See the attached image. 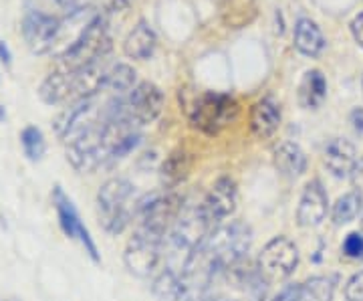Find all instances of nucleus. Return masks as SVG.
I'll list each match as a JSON object with an SVG mask.
<instances>
[{
	"label": "nucleus",
	"instance_id": "obj_1",
	"mask_svg": "<svg viewBox=\"0 0 363 301\" xmlns=\"http://www.w3.org/2000/svg\"><path fill=\"white\" fill-rule=\"evenodd\" d=\"M111 35H109V23L107 14L93 13L85 26L79 31L75 40L67 47L65 51L57 55V69L63 71H75L79 67H85L99 61V59H109L111 55Z\"/></svg>",
	"mask_w": 363,
	"mask_h": 301
},
{
	"label": "nucleus",
	"instance_id": "obj_2",
	"mask_svg": "<svg viewBox=\"0 0 363 301\" xmlns=\"http://www.w3.org/2000/svg\"><path fill=\"white\" fill-rule=\"evenodd\" d=\"M135 186L125 178H109L97 190V217L109 235H121L135 219Z\"/></svg>",
	"mask_w": 363,
	"mask_h": 301
},
{
	"label": "nucleus",
	"instance_id": "obj_3",
	"mask_svg": "<svg viewBox=\"0 0 363 301\" xmlns=\"http://www.w3.org/2000/svg\"><path fill=\"white\" fill-rule=\"evenodd\" d=\"M184 109L194 130L206 136H218L238 118L240 105L230 93L202 92L194 95Z\"/></svg>",
	"mask_w": 363,
	"mask_h": 301
},
{
	"label": "nucleus",
	"instance_id": "obj_4",
	"mask_svg": "<svg viewBox=\"0 0 363 301\" xmlns=\"http://www.w3.org/2000/svg\"><path fill=\"white\" fill-rule=\"evenodd\" d=\"M184 200L186 198L180 197L178 192H166V190L138 198L135 219H133L138 223L135 231L166 241L180 214Z\"/></svg>",
	"mask_w": 363,
	"mask_h": 301
},
{
	"label": "nucleus",
	"instance_id": "obj_5",
	"mask_svg": "<svg viewBox=\"0 0 363 301\" xmlns=\"http://www.w3.org/2000/svg\"><path fill=\"white\" fill-rule=\"evenodd\" d=\"M65 28V16L59 13H49V9L43 6H26L21 33L28 51L33 55H49L57 51L61 35Z\"/></svg>",
	"mask_w": 363,
	"mask_h": 301
},
{
	"label": "nucleus",
	"instance_id": "obj_6",
	"mask_svg": "<svg viewBox=\"0 0 363 301\" xmlns=\"http://www.w3.org/2000/svg\"><path fill=\"white\" fill-rule=\"evenodd\" d=\"M298 265L297 245L289 236L271 239L257 259V269L267 283H281L295 273Z\"/></svg>",
	"mask_w": 363,
	"mask_h": 301
},
{
	"label": "nucleus",
	"instance_id": "obj_7",
	"mask_svg": "<svg viewBox=\"0 0 363 301\" xmlns=\"http://www.w3.org/2000/svg\"><path fill=\"white\" fill-rule=\"evenodd\" d=\"M164 253H166V241L145 235L142 231H133V235L125 245L123 263L128 271L135 277H152L164 259Z\"/></svg>",
	"mask_w": 363,
	"mask_h": 301
},
{
	"label": "nucleus",
	"instance_id": "obj_8",
	"mask_svg": "<svg viewBox=\"0 0 363 301\" xmlns=\"http://www.w3.org/2000/svg\"><path fill=\"white\" fill-rule=\"evenodd\" d=\"M52 207L57 210V219H59V226L61 231L65 233V236L79 241L81 247L85 249V253L89 255V259L93 263H101V255L99 249L91 236L89 229L83 224L81 217H79L77 207L73 204V200L67 197L65 190L61 186H55L52 188Z\"/></svg>",
	"mask_w": 363,
	"mask_h": 301
},
{
	"label": "nucleus",
	"instance_id": "obj_9",
	"mask_svg": "<svg viewBox=\"0 0 363 301\" xmlns=\"http://www.w3.org/2000/svg\"><path fill=\"white\" fill-rule=\"evenodd\" d=\"M202 204H204V210L210 217V221L214 223V226H218V224L224 223V219H228L236 210L238 186L230 176H220L202 197Z\"/></svg>",
	"mask_w": 363,
	"mask_h": 301
},
{
	"label": "nucleus",
	"instance_id": "obj_10",
	"mask_svg": "<svg viewBox=\"0 0 363 301\" xmlns=\"http://www.w3.org/2000/svg\"><path fill=\"white\" fill-rule=\"evenodd\" d=\"M281 119H283L281 104L272 95H264L250 107L248 126L257 140H269L281 128Z\"/></svg>",
	"mask_w": 363,
	"mask_h": 301
},
{
	"label": "nucleus",
	"instance_id": "obj_11",
	"mask_svg": "<svg viewBox=\"0 0 363 301\" xmlns=\"http://www.w3.org/2000/svg\"><path fill=\"white\" fill-rule=\"evenodd\" d=\"M329 210V198L325 192L321 180H309L301 200H298L297 209V223L301 226H317L325 221Z\"/></svg>",
	"mask_w": 363,
	"mask_h": 301
},
{
	"label": "nucleus",
	"instance_id": "obj_12",
	"mask_svg": "<svg viewBox=\"0 0 363 301\" xmlns=\"http://www.w3.org/2000/svg\"><path fill=\"white\" fill-rule=\"evenodd\" d=\"M357 150L345 138H331L323 148V164L337 178H347L357 164Z\"/></svg>",
	"mask_w": 363,
	"mask_h": 301
},
{
	"label": "nucleus",
	"instance_id": "obj_13",
	"mask_svg": "<svg viewBox=\"0 0 363 301\" xmlns=\"http://www.w3.org/2000/svg\"><path fill=\"white\" fill-rule=\"evenodd\" d=\"M293 47L297 49L301 55L309 57V59H317L327 47L323 31L309 16H301L295 23L293 28Z\"/></svg>",
	"mask_w": 363,
	"mask_h": 301
},
{
	"label": "nucleus",
	"instance_id": "obj_14",
	"mask_svg": "<svg viewBox=\"0 0 363 301\" xmlns=\"http://www.w3.org/2000/svg\"><path fill=\"white\" fill-rule=\"evenodd\" d=\"M192 170V156L184 150V148H176L172 150L166 160L160 166V184L162 190L166 192H176V188L182 182H186V178L190 176Z\"/></svg>",
	"mask_w": 363,
	"mask_h": 301
},
{
	"label": "nucleus",
	"instance_id": "obj_15",
	"mask_svg": "<svg viewBox=\"0 0 363 301\" xmlns=\"http://www.w3.org/2000/svg\"><path fill=\"white\" fill-rule=\"evenodd\" d=\"M157 49V35L145 21H140L138 25L128 33L123 40V55L133 61H147L154 57Z\"/></svg>",
	"mask_w": 363,
	"mask_h": 301
},
{
	"label": "nucleus",
	"instance_id": "obj_16",
	"mask_svg": "<svg viewBox=\"0 0 363 301\" xmlns=\"http://www.w3.org/2000/svg\"><path fill=\"white\" fill-rule=\"evenodd\" d=\"M272 162H274L277 170L289 176V178H297L307 170V154L303 152L301 146L295 144V142H289V140L274 146Z\"/></svg>",
	"mask_w": 363,
	"mask_h": 301
},
{
	"label": "nucleus",
	"instance_id": "obj_17",
	"mask_svg": "<svg viewBox=\"0 0 363 301\" xmlns=\"http://www.w3.org/2000/svg\"><path fill=\"white\" fill-rule=\"evenodd\" d=\"M39 97L43 104L47 105H61L71 104L73 92H71V81L69 73L63 69H55L47 77L40 81Z\"/></svg>",
	"mask_w": 363,
	"mask_h": 301
},
{
	"label": "nucleus",
	"instance_id": "obj_18",
	"mask_svg": "<svg viewBox=\"0 0 363 301\" xmlns=\"http://www.w3.org/2000/svg\"><path fill=\"white\" fill-rule=\"evenodd\" d=\"M325 97H327V79L323 73L319 69L307 71L298 85V104L305 109H317L323 105Z\"/></svg>",
	"mask_w": 363,
	"mask_h": 301
},
{
	"label": "nucleus",
	"instance_id": "obj_19",
	"mask_svg": "<svg viewBox=\"0 0 363 301\" xmlns=\"http://www.w3.org/2000/svg\"><path fill=\"white\" fill-rule=\"evenodd\" d=\"M152 293L157 301H182L186 295V283L174 267L162 269L152 281Z\"/></svg>",
	"mask_w": 363,
	"mask_h": 301
},
{
	"label": "nucleus",
	"instance_id": "obj_20",
	"mask_svg": "<svg viewBox=\"0 0 363 301\" xmlns=\"http://www.w3.org/2000/svg\"><path fill=\"white\" fill-rule=\"evenodd\" d=\"M135 85H138L135 69L128 65V63H116V65H109L107 73H105L101 93H107V95H125Z\"/></svg>",
	"mask_w": 363,
	"mask_h": 301
},
{
	"label": "nucleus",
	"instance_id": "obj_21",
	"mask_svg": "<svg viewBox=\"0 0 363 301\" xmlns=\"http://www.w3.org/2000/svg\"><path fill=\"white\" fill-rule=\"evenodd\" d=\"M363 210V198L353 190V192H347L343 197L337 198V202L333 204V210H331V219L335 224H347L351 221H355Z\"/></svg>",
	"mask_w": 363,
	"mask_h": 301
},
{
	"label": "nucleus",
	"instance_id": "obj_22",
	"mask_svg": "<svg viewBox=\"0 0 363 301\" xmlns=\"http://www.w3.org/2000/svg\"><path fill=\"white\" fill-rule=\"evenodd\" d=\"M335 279L315 275L301 285V301H333Z\"/></svg>",
	"mask_w": 363,
	"mask_h": 301
},
{
	"label": "nucleus",
	"instance_id": "obj_23",
	"mask_svg": "<svg viewBox=\"0 0 363 301\" xmlns=\"http://www.w3.org/2000/svg\"><path fill=\"white\" fill-rule=\"evenodd\" d=\"M21 146L28 162H40L43 156L47 154V140L45 133L37 126H26L21 131Z\"/></svg>",
	"mask_w": 363,
	"mask_h": 301
},
{
	"label": "nucleus",
	"instance_id": "obj_24",
	"mask_svg": "<svg viewBox=\"0 0 363 301\" xmlns=\"http://www.w3.org/2000/svg\"><path fill=\"white\" fill-rule=\"evenodd\" d=\"M343 255L350 257V259H363V233L362 231H355L350 233L343 241Z\"/></svg>",
	"mask_w": 363,
	"mask_h": 301
},
{
	"label": "nucleus",
	"instance_id": "obj_25",
	"mask_svg": "<svg viewBox=\"0 0 363 301\" xmlns=\"http://www.w3.org/2000/svg\"><path fill=\"white\" fill-rule=\"evenodd\" d=\"M55 4V9L59 11L61 16H69V14L83 13V11H89L91 0H49Z\"/></svg>",
	"mask_w": 363,
	"mask_h": 301
},
{
	"label": "nucleus",
	"instance_id": "obj_26",
	"mask_svg": "<svg viewBox=\"0 0 363 301\" xmlns=\"http://www.w3.org/2000/svg\"><path fill=\"white\" fill-rule=\"evenodd\" d=\"M343 293H345L347 301H363V269L350 277Z\"/></svg>",
	"mask_w": 363,
	"mask_h": 301
},
{
	"label": "nucleus",
	"instance_id": "obj_27",
	"mask_svg": "<svg viewBox=\"0 0 363 301\" xmlns=\"http://www.w3.org/2000/svg\"><path fill=\"white\" fill-rule=\"evenodd\" d=\"M271 301H301V285H286Z\"/></svg>",
	"mask_w": 363,
	"mask_h": 301
},
{
	"label": "nucleus",
	"instance_id": "obj_28",
	"mask_svg": "<svg viewBox=\"0 0 363 301\" xmlns=\"http://www.w3.org/2000/svg\"><path fill=\"white\" fill-rule=\"evenodd\" d=\"M351 182H353V188H355V192L363 198V158L357 160V164H355V168L351 172Z\"/></svg>",
	"mask_w": 363,
	"mask_h": 301
},
{
	"label": "nucleus",
	"instance_id": "obj_29",
	"mask_svg": "<svg viewBox=\"0 0 363 301\" xmlns=\"http://www.w3.org/2000/svg\"><path fill=\"white\" fill-rule=\"evenodd\" d=\"M133 0H105V14H117L128 11Z\"/></svg>",
	"mask_w": 363,
	"mask_h": 301
},
{
	"label": "nucleus",
	"instance_id": "obj_30",
	"mask_svg": "<svg viewBox=\"0 0 363 301\" xmlns=\"http://www.w3.org/2000/svg\"><path fill=\"white\" fill-rule=\"evenodd\" d=\"M182 301H218V295L212 293L210 289H206V291H188Z\"/></svg>",
	"mask_w": 363,
	"mask_h": 301
},
{
	"label": "nucleus",
	"instance_id": "obj_31",
	"mask_svg": "<svg viewBox=\"0 0 363 301\" xmlns=\"http://www.w3.org/2000/svg\"><path fill=\"white\" fill-rule=\"evenodd\" d=\"M350 28L355 43H357V45L363 49V13H359L355 18H353V21H351Z\"/></svg>",
	"mask_w": 363,
	"mask_h": 301
},
{
	"label": "nucleus",
	"instance_id": "obj_32",
	"mask_svg": "<svg viewBox=\"0 0 363 301\" xmlns=\"http://www.w3.org/2000/svg\"><path fill=\"white\" fill-rule=\"evenodd\" d=\"M350 124H351V128L357 131V133H363V107H355V109H351Z\"/></svg>",
	"mask_w": 363,
	"mask_h": 301
},
{
	"label": "nucleus",
	"instance_id": "obj_33",
	"mask_svg": "<svg viewBox=\"0 0 363 301\" xmlns=\"http://www.w3.org/2000/svg\"><path fill=\"white\" fill-rule=\"evenodd\" d=\"M0 63L4 67L13 65V53H11L9 45L4 40H0Z\"/></svg>",
	"mask_w": 363,
	"mask_h": 301
},
{
	"label": "nucleus",
	"instance_id": "obj_34",
	"mask_svg": "<svg viewBox=\"0 0 363 301\" xmlns=\"http://www.w3.org/2000/svg\"><path fill=\"white\" fill-rule=\"evenodd\" d=\"M362 233H363V210H362Z\"/></svg>",
	"mask_w": 363,
	"mask_h": 301
},
{
	"label": "nucleus",
	"instance_id": "obj_35",
	"mask_svg": "<svg viewBox=\"0 0 363 301\" xmlns=\"http://www.w3.org/2000/svg\"><path fill=\"white\" fill-rule=\"evenodd\" d=\"M362 89H363V77H362Z\"/></svg>",
	"mask_w": 363,
	"mask_h": 301
}]
</instances>
